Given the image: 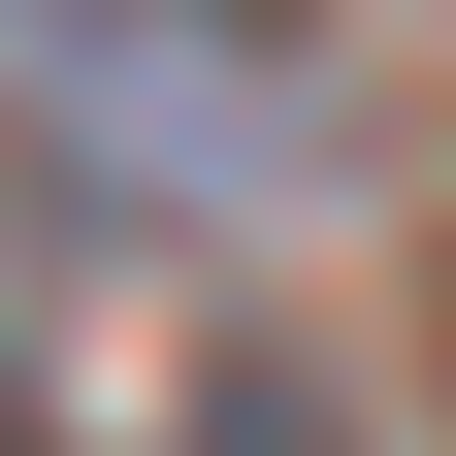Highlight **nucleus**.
I'll use <instances>...</instances> for the list:
<instances>
[{
    "label": "nucleus",
    "instance_id": "1",
    "mask_svg": "<svg viewBox=\"0 0 456 456\" xmlns=\"http://www.w3.org/2000/svg\"><path fill=\"white\" fill-rule=\"evenodd\" d=\"M0 196L196 261V228H326L359 131H326V66L261 0H0Z\"/></svg>",
    "mask_w": 456,
    "mask_h": 456
},
{
    "label": "nucleus",
    "instance_id": "2",
    "mask_svg": "<svg viewBox=\"0 0 456 456\" xmlns=\"http://www.w3.org/2000/svg\"><path fill=\"white\" fill-rule=\"evenodd\" d=\"M163 456H391V424H359L326 359H196V424H163Z\"/></svg>",
    "mask_w": 456,
    "mask_h": 456
},
{
    "label": "nucleus",
    "instance_id": "3",
    "mask_svg": "<svg viewBox=\"0 0 456 456\" xmlns=\"http://www.w3.org/2000/svg\"><path fill=\"white\" fill-rule=\"evenodd\" d=\"M261 33H294V0H261Z\"/></svg>",
    "mask_w": 456,
    "mask_h": 456
},
{
    "label": "nucleus",
    "instance_id": "4",
    "mask_svg": "<svg viewBox=\"0 0 456 456\" xmlns=\"http://www.w3.org/2000/svg\"><path fill=\"white\" fill-rule=\"evenodd\" d=\"M0 456H33V424H0Z\"/></svg>",
    "mask_w": 456,
    "mask_h": 456
}]
</instances>
